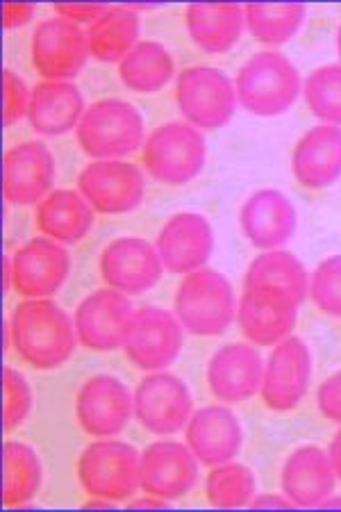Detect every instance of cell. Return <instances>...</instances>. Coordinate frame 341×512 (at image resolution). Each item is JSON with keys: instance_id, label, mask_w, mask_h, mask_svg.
Returning <instances> with one entry per match:
<instances>
[{"instance_id": "obj_9", "label": "cell", "mask_w": 341, "mask_h": 512, "mask_svg": "<svg viewBox=\"0 0 341 512\" xmlns=\"http://www.w3.org/2000/svg\"><path fill=\"white\" fill-rule=\"evenodd\" d=\"M194 415L187 383L169 371H153L135 390V417L148 433L176 435Z\"/></svg>"}, {"instance_id": "obj_38", "label": "cell", "mask_w": 341, "mask_h": 512, "mask_svg": "<svg viewBox=\"0 0 341 512\" xmlns=\"http://www.w3.org/2000/svg\"><path fill=\"white\" fill-rule=\"evenodd\" d=\"M3 92H5V107H3V123L7 126H14L23 117H28L32 92L26 85L19 73L12 69L3 71Z\"/></svg>"}, {"instance_id": "obj_30", "label": "cell", "mask_w": 341, "mask_h": 512, "mask_svg": "<svg viewBox=\"0 0 341 512\" xmlns=\"http://www.w3.org/2000/svg\"><path fill=\"white\" fill-rule=\"evenodd\" d=\"M176 76V62L160 41L141 39L119 62V78L132 92H160Z\"/></svg>"}, {"instance_id": "obj_37", "label": "cell", "mask_w": 341, "mask_h": 512, "mask_svg": "<svg viewBox=\"0 0 341 512\" xmlns=\"http://www.w3.org/2000/svg\"><path fill=\"white\" fill-rule=\"evenodd\" d=\"M3 387H5V431H14L32 412V390L28 378L19 369L5 365L3 369Z\"/></svg>"}, {"instance_id": "obj_24", "label": "cell", "mask_w": 341, "mask_h": 512, "mask_svg": "<svg viewBox=\"0 0 341 512\" xmlns=\"http://www.w3.org/2000/svg\"><path fill=\"white\" fill-rule=\"evenodd\" d=\"M282 494L294 508H321L330 494H335L337 474L332 469L328 451L305 444L289 453L280 474Z\"/></svg>"}, {"instance_id": "obj_27", "label": "cell", "mask_w": 341, "mask_h": 512, "mask_svg": "<svg viewBox=\"0 0 341 512\" xmlns=\"http://www.w3.org/2000/svg\"><path fill=\"white\" fill-rule=\"evenodd\" d=\"M191 41L205 53H226L241 39L246 28V12L237 3L207 5L191 3L185 10Z\"/></svg>"}, {"instance_id": "obj_6", "label": "cell", "mask_w": 341, "mask_h": 512, "mask_svg": "<svg viewBox=\"0 0 341 512\" xmlns=\"http://www.w3.org/2000/svg\"><path fill=\"white\" fill-rule=\"evenodd\" d=\"M78 481L89 497L128 501L141 487V456L123 440L91 442L78 460Z\"/></svg>"}, {"instance_id": "obj_21", "label": "cell", "mask_w": 341, "mask_h": 512, "mask_svg": "<svg viewBox=\"0 0 341 512\" xmlns=\"http://www.w3.org/2000/svg\"><path fill=\"white\" fill-rule=\"evenodd\" d=\"M239 226L255 249L273 251L294 237L298 214L291 198L280 189H257L241 205Z\"/></svg>"}, {"instance_id": "obj_14", "label": "cell", "mask_w": 341, "mask_h": 512, "mask_svg": "<svg viewBox=\"0 0 341 512\" xmlns=\"http://www.w3.org/2000/svg\"><path fill=\"white\" fill-rule=\"evenodd\" d=\"M135 415V394L126 383L110 374H98L80 387L76 396V417L82 431L94 437L123 433Z\"/></svg>"}, {"instance_id": "obj_40", "label": "cell", "mask_w": 341, "mask_h": 512, "mask_svg": "<svg viewBox=\"0 0 341 512\" xmlns=\"http://www.w3.org/2000/svg\"><path fill=\"white\" fill-rule=\"evenodd\" d=\"M107 10V5H78V3H69V5H55L57 16L62 19H69L73 23H94L96 19H101L103 12Z\"/></svg>"}, {"instance_id": "obj_22", "label": "cell", "mask_w": 341, "mask_h": 512, "mask_svg": "<svg viewBox=\"0 0 341 512\" xmlns=\"http://www.w3.org/2000/svg\"><path fill=\"white\" fill-rule=\"evenodd\" d=\"M264 362L251 342L221 346L207 365V385L223 403H241L262 390Z\"/></svg>"}, {"instance_id": "obj_25", "label": "cell", "mask_w": 341, "mask_h": 512, "mask_svg": "<svg viewBox=\"0 0 341 512\" xmlns=\"http://www.w3.org/2000/svg\"><path fill=\"white\" fill-rule=\"evenodd\" d=\"M291 171L307 189H326L341 178V128L319 123L291 151Z\"/></svg>"}, {"instance_id": "obj_19", "label": "cell", "mask_w": 341, "mask_h": 512, "mask_svg": "<svg viewBox=\"0 0 341 512\" xmlns=\"http://www.w3.org/2000/svg\"><path fill=\"white\" fill-rule=\"evenodd\" d=\"M155 249L171 274L187 276L203 269L214 253L212 224L198 212L173 214L157 235Z\"/></svg>"}, {"instance_id": "obj_2", "label": "cell", "mask_w": 341, "mask_h": 512, "mask_svg": "<svg viewBox=\"0 0 341 512\" xmlns=\"http://www.w3.org/2000/svg\"><path fill=\"white\" fill-rule=\"evenodd\" d=\"M235 89L239 105L255 117H280L303 94V78L285 53L260 51L241 64Z\"/></svg>"}, {"instance_id": "obj_41", "label": "cell", "mask_w": 341, "mask_h": 512, "mask_svg": "<svg viewBox=\"0 0 341 512\" xmlns=\"http://www.w3.org/2000/svg\"><path fill=\"white\" fill-rule=\"evenodd\" d=\"M35 16V5H23V3H5L3 5V23L5 28H21L32 21Z\"/></svg>"}, {"instance_id": "obj_15", "label": "cell", "mask_w": 341, "mask_h": 512, "mask_svg": "<svg viewBox=\"0 0 341 512\" xmlns=\"http://www.w3.org/2000/svg\"><path fill=\"white\" fill-rule=\"evenodd\" d=\"M107 287L126 296L144 294L160 283L164 264L155 244L141 237H119L105 246L98 260Z\"/></svg>"}, {"instance_id": "obj_17", "label": "cell", "mask_w": 341, "mask_h": 512, "mask_svg": "<svg viewBox=\"0 0 341 512\" xmlns=\"http://www.w3.org/2000/svg\"><path fill=\"white\" fill-rule=\"evenodd\" d=\"M71 274V255L51 237H35L12 258V287L23 299H51Z\"/></svg>"}, {"instance_id": "obj_23", "label": "cell", "mask_w": 341, "mask_h": 512, "mask_svg": "<svg viewBox=\"0 0 341 512\" xmlns=\"http://www.w3.org/2000/svg\"><path fill=\"white\" fill-rule=\"evenodd\" d=\"M185 444L201 465L216 467L239 456L244 431L228 406H207L196 410L187 421Z\"/></svg>"}, {"instance_id": "obj_33", "label": "cell", "mask_w": 341, "mask_h": 512, "mask_svg": "<svg viewBox=\"0 0 341 512\" xmlns=\"http://www.w3.org/2000/svg\"><path fill=\"white\" fill-rule=\"evenodd\" d=\"M246 28L262 44L278 46L296 35L305 23L307 10L301 3L246 5Z\"/></svg>"}, {"instance_id": "obj_26", "label": "cell", "mask_w": 341, "mask_h": 512, "mask_svg": "<svg viewBox=\"0 0 341 512\" xmlns=\"http://www.w3.org/2000/svg\"><path fill=\"white\" fill-rule=\"evenodd\" d=\"M85 110V96L78 85L71 80H44L32 89L28 121L39 135L60 137L78 128Z\"/></svg>"}, {"instance_id": "obj_3", "label": "cell", "mask_w": 341, "mask_h": 512, "mask_svg": "<svg viewBox=\"0 0 341 512\" xmlns=\"http://www.w3.org/2000/svg\"><path fill=\"white\" fill-rule=\"evenodd\" d=\"M237 303L230 280L221 271L203 267L182 278L173 312L187 333L214 337L226 333L237 319Z\"/></svg>"}, {"instance_id": "obj_11", "label": "cell", "mask_w": 341, "mask_h": 512, "mask_svg": "<svg viewBox=\"0 0 341 512\" xmlns=\"http://www.w3.org/2000/svg\"><path fill=\"white\" fill-rule=\"evenodd\" d=\"M78 192L94 212L126 214L144 201V173L126 160H96L80 171Z\"/></svg>"}, {"instance_id": "obj_10", "label": "cell", "mask_w": 341, "mask_h": 512, "mask_svg": "<svg viewBox=\"0 0 341 512\" xmlns=\"http://www.w3.org/2000/svg\"><path fill=\"white\" fill-rule=\"evenodd\" d=\"M32 64L44 80H73L91 57L87 32L62 16L41 21L32 35Z\"/></svg>"}, {"instance_id": "obj_32", "label": "cell", "mask_w": 341, "mask_h": 512, "mask_svg": "<svg viewBox=\"0 0 341 512\" xmlns=\"http://www.w3.org/2000/svg\"><path fill=\"white\" fill-rule=\"evenodd\" d=\"M3 501L7 508H23L35 499L44 469L37 451L23 442L3 444Z\"/></svg>"}, {"instance_id": "obj_42", "label": "cell", "mask_w": 341, "mask_h": 512, "mask_svg": "<svg viewBox=\"0 0 341 512\" xmlns=\"http://www.w3.org/2000/svg\"><path fill=\"white\" fill-rule=\"evenodd\" d=\"M251 508H294L285 494H255Z\"/></svg>"}, {"instance_id": "obj_29", "label": "cell", "mask_w": 341, "mask_h": 512, "mask_svg": "<svg viewBox=\"0 0 341 512\" xmlns=\"http://www.w3.org/2000/svg\"><path fill=\"white\" fill-rule=\"evenodd\" d=\"M141 21L137 7L107 5L101 19L87 28L89 51L98 62H121L139 44Z\"/></svg>"}, {"instance_id": "obj_48", "label": "cell", "mask_w": 341, "mask_h": 512, "mask_svg": "<svg viewBox=\"0 0 341 512\" xmlns=\"http://www.w3.org/2000/svg\"><path fill=\"white\" fill-rule=\"evenodd\" d=\"M337 53H339V60H341V23H339V30H337Z\"/></svg>"}, {"instance_id": "obj_45", "label": "cell", "mask_w": 341, "mask_h": 512, "mask_svg": "<svg viewBox=\"0 0 341 512\" xmlns=\"http://www.w3.org/2000/svg\"><path fill=\"white\" fill-rule=\"evenodd\" d=\"M116 501L103 499V497H91L89 501L82 503V508H114Z\"/></svg>"}, {"instance_id": "obj_47", "label": "cell", "mask_w": 341, "mask_h": 512, "mask_svg": "<svg viewBox=\"0 0 341 512\" xmlns=\"http://www.w3.org/2000/svg\"><path fill=\"white\" fill-rule=\"evenodd\" d=\"M321 508H341V499L335 497V494H330V497L323 501Z\"/></svg>"}, {"instance_id": "obj_35", "label": "cell", "mask_w": 341, "mask_h": 512, "mask_svg": "<svg viewBox=\"0 0 341 512\" xmlns=\"http://www.w3.org/2000/svg\"><path fill=\"white\" fill-rule=\"evenodd\" d=\"M303 94L316 119L341 128V64H326L307 73Z\"/></svg>"}, {"instance_id": "obj_7", "label": "cell", "mask_w": 341, "mask_h": 512, "mask_svg": "<svg viewBox=\"0 0 341 512\" xmlns=\"http://www.w3.org/2000/svg\"><path fill=\"white\" fill-rule=\"evenodd\" d=\"M176 103L182 117L198 130H219L235 117L239 98L235 82L214 66H189L176 82Z\"/></svg>"}, {"instance_id": "obj_16", "label": "cell", "mask_w": 341, "mask_h": 512, "mask_svg": "<svg viewBox=\"0 0 341 512\" xmlns=\"http://www.w3.org/2000/svg\"><path fill=\"white\" fill-rule=\"evenodd\" d=\"M132 312V303L123 292L112 287L96 289L80 301L73 315L78 342L98 353L121 349Z\"/></svg>"}, {"instance_id": "obj_43", "label": "cell", "mask_w": 341, "mask_h": 512, "mask_svg": "<svg viewBox=\"0 0 341 512\" xmlns=\"http://www.w3.org/2000/svg\"><path fill=\"white\" fill-rule=\"evenodd\" d=\"M328 458L332 462V469H335L337 474V481H341V428L332 435L330 447H328Z\"/></svg>"}, {"instance_id": "obj_39", "label": "cell", "mask_w": 341, "mask_h": 512, "mask_svg": "<svg viewBox=\"0 0 341 512\" xmlns=\"http://www.w3.org/2000/svg\"><path fill=\"white\" fill-rule=\"evenodd\" d=\"M316 406H319V412L323 417L341 426V371L332 374L319 385V392H316Z\"/></svg>"}, {"instance_id": "obj_34", "label": "cell", "mask_w": 341, "mask_h": 512, "mask_svg": "<svg viewBox=\"0 0 341 512\" xmlns=\"http://www.w3.org/2000/svg\"><path fill=\"white\" fill-rule=\"evenodd\" d=\"M205 494L214 508H246L255 499V474L251 467L241 465V462H223V465L212 467V472L207 474Z\"/></svg>"}, {"instance_id": "obj_31", "label": "cell", "mask_w": 341, "mask_h": 512, "mask_svg": "<svg viewBox=\"0 0 341 512\" xmlns=\"http://www.w3.org/2000/svg\"><path fill=\"white\" fill-rule=\"evenodd\" d=\"M251 285L282 289L301 305L310 296V271L305 269V264L294 253L285 249L264 251L257 255L246 271L244 287Z\"/></svg>"}, {"instance_id": "obj_4", "label": "cell", "mask_w": 341, "mask_h": 512, "mask_svg": "<svg viewBox=\"0 0 341 512\" xmlns=\"http://www.w3.org/2000/svg\"><path fill=\"white\" fill-rule=\"evenodd\" d=\"M82 151L96 160H121L144 148L146 126L135 105L123 98L91 103L76 128Z\"/></svg>"}, {"instance_id": "obj_8", "label": "cell", "mask_w": 341, "mask_h": 512, "mask_svg": "<svg viewBox=\"0 0 341 512\" xmlns=\"http://www.w3.org/2000/svg\"><path fill=\"white\" fill-rule=\"evenodd\" d=\"M185 328L176 317L155 305H146L132 312L123 340V351L130 362L144 371H166L178 360L182 351Z\"/></svg>"}, {"instance_id": "obj_36", "label": "cell", "mask_w": 341, "mask_h": 512, "mask_svg": "<svg viewBox=\"0 0 341 512\" xmlns=\"http://www.w3.org/2000/svg\"><path fill=\"white\" fill-rule=\"evenodd\" d=\"M310 299L316 308L341 319V255H330L310 274Z\"/></svg>"}, {"instance_id": "obj_44", "label": "cell", "mask_w": 341, "mask_h": 512, "mask_svg": "<svg viewBox=\"0 0 341 512\" xmlns=\"http://www.w3.org/2000/svg\"><path fill=\"white\" fill-rule=\"evenodd\" d=\"M128 508H169V501L160 499V497H153V494H146V497L130 501Z\"/></svg>"}, {"instance_id": "obj_13", "label": "cell", "mask_w": 341, "mask_h": 512, "mask_svg": "<svg viewBox=\"0 0 341 512\" xmlns=\"http://www.w3.org/2000/svg\"><path fill=\"white\" fill-rule=\"evenodd\" d=\"M312 381V353L301 337L289 335L273 346L264 365L262 401L273 412H289L305 399Z\"/></svg>"}, {"instance_id": "obj_28", "label": "cell", "mask_w": 341, "mask_h": 512, "mask_svg": "<svg viewBox=\"0 0 341 512\" xmlns=\"http://www.w3.org/2000/svg\"><path fill=\"white\" fill-rule=\"evenodd\" d=\"M94 224V208L76 189H55L37 203V228L60 244H78Z\"/></svg>"}, {"instance_id": "obj_46", "label": "cell", "mask_w": 341, "mask_h": 512, "mask_svg": "<svg viewBox=\"0 0 341 512\" xmlns=\"http://www.w3.org/2000/svg\"><path fill=\"white\" fill-rule=\"evenodd\" d=\"M12 287V258H5V289Z\"/></svg>"}, {"instance_id": "obj_18", "label": "cell", "mask_w": 341, "mask_h": 512, "mask_svg": "<svg viewBox=\"0 0 341 512\" xmlns=\"http://www.w3.org/2000/svg\"><path fill=\"white\" fill-rule=\"evenodd\" d=\"M198 465L187 444L157 440L141 453V490L166 501L187 497L201 476Z\"/></svg>"}, {"instance_id": "obj_20", "label": "cell", "mask_w": 341, "mask_h": 512, "mask_svg": "<svg viewBox=\"0 0 341 512\" xmlns=\"http://www.w3.org/2000/svg\"><path fill=\"white\" fill-rule=\"evenodd\" d=\"M55 183V158L44 142H21L5 153L3 192L12 205L41 203Z\"/></svg>"}, {"instance_id": "obj_5", "label": "cell", "mask_w": 341, "mask_h": 512, "mask_svg": "<svg viewBox=\"0 0 341 512\" xmlns=\"http://www.w3.org/2000/svg\"><path fill=\"white\" fill-rule=\"evenodd\" d=\"M144 169L164 185H187L201 176L207 160L203 132L187 121H169L155 128L141 148Z\"/></svg>"}, {"instance_id": "obj_1", "label": "cell", "mask_w": 341, "mask_h": 512, "mask_svg": "<svg viewBox=\"0 0 341 512\" xmlns=\"http://www.w3.org/2000/svg\"><path fill=\"white\" fill-rule=\"evenodd\" d=\"M10 337L21 360L41 371L62 367L78 344L76 324L53 299H26L16 305Z\"/></svg>"}, {"instance_id": "obj_12", "label": "cell", "mask_w": 341, "mask_h": 512, "mask_svg": "<svg viewBox=\"0 0 341 512\" xmlns=\"http://www.w3.org/2000/svg\"><path fill=\"white\" fill-rule=\"evenodd\" d=\"M298 303L276 287L251 285L237 303V324L253 346H276L296 328Z\"/></svg>"}]
</instances>
